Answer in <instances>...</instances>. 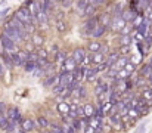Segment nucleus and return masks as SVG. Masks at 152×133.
Listing matches in <instances>:
<instances>
[{
	"mask_svg": "<svg viewBox=\"0 0 152 133\" xmlns=\"http://www.w3.org/2000/svg\"><path fill=\"white\" fill-rule=\"evenodd\" d=\"M13 16H15L16 19H19V21H21L24 25H28V24H36V21H34V18H33V15H31L30 9H28V7H25V6L19 7V9L13 13Z\"/></svg>",
	"mask_w": 152,
	"mask_h": 133,
	"instance_id": "1",
	"label": "nucleus"
},
{
	"mask_svg": "<svg viewBox=\"0 0 152 133\" xmlns=\"http://www.w3.org/2000/svg\"><path fill=\"white\" fill-rule=\"evenodd\" d=\"M1 34H4L7 39H10L15 44H18V43H21V42H22V40H21V37H19V31H18L15 27H12V25H10L9 18H7V21L4 22V25H3V33H1Z\"/></svg>",
	"mask_w": 152,
	"mask_h": 133,
	"instance_id": "2",
	"label": "nucleus"
},
{
	"mask_svg": "<svg viewBox=\"0 0 152 133\" xmlns=\"http://www.w3.org/2000/svg\"><path fill=\"white\" fill-rule=\"evenodd\" d=\"M99 27V16H92V18H87L84 25H83V34L86 36H92L93 31Z\"/></svg>",
	"mask_w": 152,
	"mask_h": 133,
	"instance_id": "3",
	"label": "nucleus"
},
{
	"mask_svg": "<svg viewBox=\"0 0 152 133\" xmlns=\"http://www.w3.org/2000/svg\"><path fill=\"white\" fill-rule=\"evenodd\" d=\"M86 55H87V52L84 50V47H75L72 50V53H71V58L75 61L77 65H81L83 61H84V58H86Z\"/></svg>",
	"mask_w": 152,
	"mask_h": 133,
	"instance_id": "4",
	"label": "nucleus"
},
{
	"mask_svg": "<svg viewBox=\"0 0 152 133\" xmlns=\"http://www.w3.org/2000/svg\"><path fill=\"white\" fill-rule=\"evenodd\" d=\"M6 118H7L9 121H12V123H16V124L22 121V118H21V111H19L18 108H13V107H10V108L7 109Z\"/></svg>",
	"mask_w": 152,
	"mask_h": 133,
	"instance_id": "5",
	"label": "nucleus"
},
{
	"mask_svg": "<svg viewBox=\"0 0 152 133\" xmlns=\"http://www.w3.org/2000/svg\"><path fill=\"white\" fill-rule=\"evenodd\" d=\"M58 79H59V85H61V86H64V87H68V86L75 80L74 73H61Z\"/></svg>",
	"mask_w": 152,
	"mask_h": 133,
	"instance_id": "6",
	"label": "nucleus"
},
{
	"mask_svg": "<svg viewBox=\"0 0 152 133\" xmlns=\"http://www.w3.org/2000/svg\"><path fill=\"white\" fill-rule=\"evenodd\" d=\"M77 67H78V65L75 64V61H74V59H72L71 56H68V59L62 62V68H61V73H74V70H75Z\"/></svg>",
	"mask_w": 152,
	"mask_h": 133,
	"instance_id": "7",
	"label": "nucleus"
},
{
	"mask_svg": "<svg viewBox=\"0 0 152 133\" xmlns=\"http://www.w3.org/2000/svg\"><path fill=\"white\" fill-rule=\"evenodd\" d=\"M127 25V22L123 19V18H114L112 16V24H111V30H114V31H121L124 27Z\"/></svg>",
	"mask_w": 152,
	"mask_h": 133,
	"instance_id": "8",
	"label": "nucleus"
},
{
	"mask_svg": "<svg viewBox=\"0 0 152 133\" xmlns=\"http://www.w3.org/2000/svg\"><path fill=\"white\" fill-rule=\"evenodd\" d=\"M87 70L89 67H83V65H78L75 70H74V77L77 82H81L83 79H86V74H87Z\"/></svg>",
	"mask_w": 152,
	"mask_h": 133,
	"instance_id": "9",
	"label": "nucleus"
},
{
	"mask_svg": "<svg viewBox=\"0 0 152 133\" xmlns=\"http://www.w3.org/2000/svg\"><path fill=\"white\" fill-rule=\"evenodd\" d=\"M111 24H112V15L109 13H102L99 16V25L103 27V28H111Z\"/></svg>",
	"mask_w": 152,
	"mask_h": 133,
	"instance_id": "10",
	"label": "nucleus"
},
{
	"mask_svg": "<svg viewBox=\"0 0 152 133\" xmlns=\"http://www.w3.org/2000/svg\"><path fill=\"white\" fill-rule=\"evenodd\" d=\"M120 50H115V52H112V53H109L108 55V59H106V64H108V67H109V70L117 64V61L120 59Z\"/></svg>",
	"mask_w": 152,
	"mask_h": 133,
	"instance_id": "11",
	"label": "nucleus"
},
{
	"mask_svg": "<svg viewBox=\"0 0 152 133\" xmlns=\"http://www.w3.org/2000/svg\"><path fill=\"white\" fill-rule=\"evenodd\" d=\"M21 126H22V130H24V132L30 133L31 130H34V127H36L37 124H36L34 120H31V118H25V120L21 121Z\"/></svg>",
	"mask_w": 152,
	"mask_h": 133,
	"instance_id": "12",
	"label": "nucleus"
},
{
	"mask_svg": "<svg viewBox=\"0 0 152 133\" xmlns=\"http://www.w3.org/2000/svg\"><path fill=\"white\" fill-rule=\"evenodd\" d=\"M1 62L4 64V67L7 68V70H12L15 65H13V61H12V58H10V55L7 53V52H3L1 53Z\"/></svg>",
	"mask_w": 152,
	"mask_h": 133,
	"instance_id": "13",
	"label": "nucleus"
},
{
	"mask_svg": "<svg viewBox=\"0 0 152 133\" xmlns=\"http://www.w3.org/2000/svg\"><path fill=\"white\" fill-rule=\"evenodd\" d=\"M129 64V58L127 56H120V59L117 61V64L112 67L114 70H117V71H121V70H124L126 68V65Z\"/></svg>",
	"mask_w": 152,
	"mask_h": 133,
	"instance_id": "14",
	"label": "nucleus"
},
{
	"mask_svg": "<svg viewBox=\"0 0 152 133\" xmlns=\"http://www.w3.org/2000/svg\"><path fill=\"white\" fill-rule=\"evenodd\" d=\"M31 43L34 44L36 47L39 46V49L43 46V43H45V37L42 36V34H39V33H36V34H33L31 36Z\"/></svg>",
	"mask_w": 152,
	"mask_h": 133,
	"instance_id": "15",
	"label": "nucleus"
},
{
	"mask_svg": "<svg viewBox=\"0 0 152 133\" xmlns=\"http://www.w3.org/2000/svg\"><path fill=\"white\" fill-rule=\"evenodd\" d=\"M102 47H103V44H102L101 42H90V43L87 44V49H89L90 53H98V52H101Z\"/></svg>",
	"mask_w": 152,
	"mask_h": 133,
	"instance_id": "16",
	"label": "nucleus"
},
{
	"mask_svg": "<svg viewBox=\"0 0 152 133\" xmlns=\"http://www.w3.org/2000/svg\"><path fill=\"white\" fill-rule=\"evenodd\" d=\"M95 112H96V108L93 107V104H86L84 105V115H86V118L95 117Z\"/></svg>",
	"mask_w": 152,
	"mask_h": 133,
	"instance_id": "17",
	"label": "nucleus"
},
{
	"mask_svg": "<svg viewBox=\"0 0 152 133\" xmlns=\"http://www.w3.org/2000/svg\"><path fill=\"white\" fill-rule=\"evenodd\" d=\"M49 21V13H46L43 9L37 13V16H36V22H39V24H46Z\"/></svg>",
	"mask_w": 152,
	"mask_h": 133,
	"instance_id": "18",
	"label": "nucleus"
},
{
	"mask_svg": "<svg viewBox=\"0 0 152 133\" xmlns=\"http://www.w3.org/2000/svg\"><path fill=\"white\" fill-rule=\"evenodd\" d=\"M37 58H39V61H49V52L46 50V49H43V47H40V49H37Z\"/></svg>",
	"mask_w": 152,
	"mask_h": 133,
	"instance_id": "19",
	"label": "nucleus"
},
{
	"mask_svg": "<svg viewBox=\"0 0 152 133\" xmlns=\"http://www.w3.org/2000/svg\"><path fill=\"white\" fill-rule=\"evenodd\" d=\"M58 111L65 117V115H68L69 114V111H71V108H69V104H66V102H61L59 105H58Z\"/></svg>",
	"mask_w": 152,
	"mask_h": 133,
	"instance_id": "20",
	"label": "nucleus"
},
{
	"mask_svg": "<svg viewBox=\"0 0 152 133\" xmlns=\"http://www.w3.org/2000/svg\"><path fill=\"white\" fill-rule=\"evenodd\" d=\"M96 6H93V4H90L89 3V6L86 7V10H84V13H83V16H86V18H92V16H96L95 13H96Z\"/></svg>",
	"mask_w": 152,
	"mask_h": 133,
	"instance_id": "21",
	"label": "nucleus"
},
{
	"mask_svg": "<svg viewBox=\"0 0 152 133\" xmlns=\"http://www.w3.org/2000/svg\"><path fill=\"white\" fill-rule=\"evenodd\" d=\"M109 121H111L115 127H121V126H123V120H121V115H120V114L109 115Z\"/></svg>",
	"mask_w": 152,
	"mask_h": 133,
	"instance_id": "22",
	"label": "nucleus"
},
{
	"mask_svg": "<svg viewBox=\"0 0 152 133\" xmlns=\"http://www.w3.org/2000/svg\"><path fill=\"white\" fill-rule=\"evenodd\" d=\"M36 124L39 126V127H42V129H48L50 124H49V120L45 117V115H40V117H37V121H36Z\"/></svg>",
	"mask_w": 152,
	"mask_h": 133,
	"instance_id": "23",
	"label": "nucleus"
},
{
	"mask_svg": "<svg viewBox=\"0 0 152 133\" xmlns=\"http://www.w3.org/2000/svg\"><path fill=\"white\" fill-rule=\"evenodd\" d=\"M96 76H98V70H96V67H95V68L89 67L87 74H86V80H87V82H93V80L96 79Z\"/></svg>",
	"mask_w": 152,
	"mask_h": 133,
	"instance_id": "24",
	"label": "nucleus"
},
{
	"mask_svg": "<svg viewBox=\"0 0 152 133\" xmlns=\"http://www.w3.org/2000/svg\"><path fill=\"white\" fill-rule=\"evenodd\" d=\"M132 42H134L132 34L130 36H121L120 37V47L121 46H132Z\"/></svg>",
	"mask_w": 152,
	"mask_h": 133,
	"instance_id": "25",
	"label": "nucleus"
},
{
	"mask_svg": "<svg viewBox=\"0 0 152 133\" xmlns=\"http://www.w3.org/2000/svg\"><path fill=\"white\" fill-rule=\"evenodd\" d=\"M24 70L25 73H33L37 70V62H33V61H28L25 65H24Z\"/></svg>",
	"mask_w": 152,
	"mask_h": 133,
	"instance_id": "26",
	"label": "nucleus"
},
{
	"mask_svg": "<svg viewBox=\"0 0 152 133\" xmlns=\"http://www.w3.org/2000/svg\"><path fill=\"white\" fill-rule=\"evenodd\" d=\"M105 33H106V28H103V27H98L95 31H93V34H92V37L93 39H101L102 36H105Z\"/></svg>",
	"mask_w": 152,
	"mask_h": 133,
	"instance_id": "27",
	"label": "nucleus"
},
{
	"mask_svg": "<svg viewBox=\"0 0 152 133\" xmlns=\"http://www.w3.org/2000/svg\"><path fill=\"white\" fill-rule=\"evenodd\" d=\"M102 62H105V55L98 52V53H93V64L96 65H101Z\"/></svg>",
	"mask_w": 152,
	"mask_h": 133,
	"instance_id": "28",
	"label": "nucleus"
},
{
	"mask_svg": "<svg viewBox=\"0 0 152 133\" xmlns=\"http://www.w3.org/2000/svg\"><path fill=\"white\" fill-rule=\"evenodd\" d=\"M75 6H77V9L80 10V13L83 15L84 10H86V7L89 6V1H86V0H80V1H75Z\"/></svg>",
	"mask_w": 152,
	"mask_h": 133,
	"instance_id": "29",
	"label": "nucleus"
},
{
	"mask_svg": "<svg viewBox=\"0 0 152 133\" xmlns=\"http://www.w3.org/2000/svg\"><path fill=\"white\" fill-rule=\"evenodd\" d=\"M56 30H58L59 33H65V31H66V24H65L64 19H58V21H56Z\"/></svg>",
	"mask_w": 152,
	"mask_h": 133,
	"instance_id": "30",
	"label": "nucleus"
},
{
	"mask_svg": "<svg viewBox=\"0 0 152 133\" xmlns=\"http://www.w3.org/2000/svg\"><path fill=\"white\" fill-rule=\"evenodd\" d=\"M127 115L130 117V120H133V121H134V120H136V118L140 115V112H139L136 108H129V112H127Z\"/></svg>",
	"mask_w": 152,
	"mask_h": 133,
	"instance_id": "31",
	"label": "nucleus"
},
{
	"mask_svg": "<svg viewBox=\"0 0 152 133\" xmlns=\"http://www.w3.org/2000/svg\"><path fill=\"white\" fill-rule=\"evenodd\" d=\"M92 64H93V53H87L81 65H83V67H90Z\"/></svg>",
	"mask_w": 152,
	"mask_h": 133,
	"instance_id": "32",
	"label": "nucleus"
},
{
	"mask_svg": "<svg viewBox=\"0 0 152 133\" xmlns=\"http://www.w3.org/2000/svg\"><path fill=\"white\" fill-rule=\"evenodd\" d=\"M7 126H9V120L6 118V115H0V129L6 130Z\"/></svg>",
	"mask_w": 152,
	"mask_h": 133,
	"instance_id": "33",
	"label": "nucleus"
},
{
	"mask_svg": "<svg viewBox=\"0 0 152 133\" xmlns=\"http://www.w3.org/2000/svg\"><path fill=\"white\" fill-rule=\"evenodd\" d=\"M148 83V80L145 79V77H137L136 80H134V85L137 86V87H142L143 85H146Z\"/></svg>",
	"mask_w": 152,
	"mask_h": 133,
	"instance_id": "34",
	"label": "nucleus"
},
{
	"mask_svg": "<svg viewBox=\"0 0 152 133\" xmlns=\"http://www.w3.org/2000/svg\"><path fill=\"white\" fill-rule=\"evenodd\" d=\"M130 50H132V46H121L120 47V55L121 56H126L127 53H130Z\"/></svg>",
	"mask_w": 152,
	"mask_h": 133,
	"instance_id": "35",
	"label": "nucleus"
},
{
	"mask_svg": "<svg viewBox=\"0 0 152 133\" xmlns=\"http://www.w3.org/2000/svg\"><path fill=\"white\" fill-rule=\"evenodd\" d=\"M55 82H56V76H49V77L45 80V86H46V87H49V86H52Z\"/></svg>",
	"mask_w": 152,
	"mask_h": 133,
	"instance_id": "36",
	"label": "nucleus"
},
{
	"mask_svg": "<svg viewBox=\"0 0 152 133\" xmlns=\"http://www.w3.org/2000/svg\"><path fill=\"white\" fill-rule=\"evenodd\" d=\"M124 70H126L127 73H130V74H132V73H133V71L136 70V64H134V62H130V61H129V64L126 65V68H124Z\"/></svg>",
	"mask_w": 152,
	"mask_h": 133,
	"instance_id": "37",
	"label": "nucleus"
},
{
	"mask_svg": "<svg viewBox=\"0 0 152 133\" xmlns=\"http://www.w3.org/2000/svg\"><path fill=\"white\" fill-rule=\"evenodd\" d=\"M56 59H58V61H62V62H64V61H66V59H68L66 52H61V50H59V52H58V55H56Z\"/></svg>",
	"mask_w": 152,
	"mask_h": 133,
	"instance_id": "38",
	"label": "nucleus"
},
{
	"mask_svg": "<svg viewBox=\"0 0 152 133\" xmlns=\"http://www.w3.org/2000/svg\"><path fill=\"white\" fill-rule=\"evenodd\" d=\"M96 70H98V73H101V71H108V70H109V67H108L106 61H105V62H102L101 65H96Z\"/></svg>",
	"mask_w": 152,
	"mask_h": 133,
	"instance_id": "39",
	"label": "nucleus"
},
{
	"mask_svg": "<svg viewBox=\"0 0 152 133\" xmlns=\"http://www.w3.org/2000/svg\"><path fill=\"white\" fill-rule=\"evenodd\" d=\"M77 117H78V118H83V117H86V115H84V107L78 105V108H77Z\"/></svg>",
	"mask_w": 152,
	"mask_h": 133,
	"instance_id": "40",
	"label": "nucleus"
},
{
	"mask_svg": "<svg viewBox=\"0 0 152 133\" xmlns=\"http://www.w3.org/2000/svg\"><path fill=\"white\" fill-rule=\"evenodd\" d=\"M15 129H16V123H12V121H9V126L6 127V132H7V133H12V132H15Z\"/></svg>",
	"mask_w": 152,
	"mask_h": 133,
	"instance_id": "41",
	"label": "nucleus"
},
{
	"mask_svg": "<svg viewBox=\"0 0 152 133\" xmlns=\"http://www.w3.org/2000/svg\"><path fill=\"white\" fill-rule=\"evenodd\" d=\"M6 71H7V68L4 67V64H3V62H0V77H3V76L6 74Z\"/></svg>",
	"mask_w": 152,
	"mask_h": 133,
	"instance_id": "42",
	"label": "nucleus"
},
{
	"mask_svg": "<svg viewBox=\"0 0 152 133\" xmlns=\"http://www.w3.org/2000/svg\"><path fill=\"white\" fill-rule=\"evenodd\" d=\"M7 12H9V7H4V9H3V10L0 12V19H1V18H4Z\"/></svg>",
	"mask_w": 152,
	"mask_h": 133,
	"instance_id": "43",
	"label": "nucleus"
},
{
	"mask_svg": "<svg viewBox=\"0 0 152 133\" xmlns=\"http://www.w3.org/2000/svg\"><path fill=\"white\" fill-rule=\"evenodd\" d=\"M61 6H64V7H69V6H72V1H61Z\"/></svg>",
	"mask_w": 152,
	"mask_h": 133,
	"instance_id": "44",
	"label": "nucleus"
},
{
	"mask_svg": "<svg viewBox=\"0 0 152 133\" xmlns=\"http://www.w3.org/2000/svg\"><path fill=\"white\" fill-rule=\"evenodd\" d=\"M4 108H6V105H4L3 102H0V115L4 114Z\"/></svg>",
	"mask_w": 152,
	"mask_h": 133,
	"instance_id": "45",
	"label": "nucleus"
},
{
	"mask_svg": "<svg viewBox=\"0 0 152 133\" xmlns=\"http://www.w3.org/2000/svg\"><path fill=\"white\" fill-rule=\"evenodd\" d=\"M68 133H75V130L72 127H68Z\"/></svg>",
	"mask_w": 152,
	"mask_h": 133,
	"instance_id": "46",
	"label": "nucleus"
},
{
	"mask_svg": "<svg viewBox=\"0 0 152 133\" xmlns=\"http://www.w3.org/2000/svg\"><path fill=\"white\" fill-rule=\"evenodd\" d=\"M21 133H28V132H24V130H22V132H21Z\"/></svg>",
	"mask_w": 152,
	"mask_h": 133,
	"instance_id": "47",
	"label": "nucleus"
},
{
	"mask_svg": "<svg viewBox=\"0 0 152 133\" xmlns=\"http://www.w3.org/2000/svg\"><path fill=\"white\" fill-rule=\"evenodd\" d=\"M50 133H59V132H50Z\"/></svg>",
	"mask_w": 152,
	"mask_h": 133,
	"instance_id": "48",
	"label": "nucleus"
},
{
	"mask_svg": "<svg viewBox=\"0 0 152 133\" xmlns=\"http://www.w3.org/2000/svg\"><path fill=\"white\" fill-rule=\"evenodd\" d=\"M0 21H1V19H0Z\"/></svg>",
	"mask_w": 152,
	"mask_h": 133,
	"instance_id": "49",
	"label": "nucleus"
}]
</instances>
